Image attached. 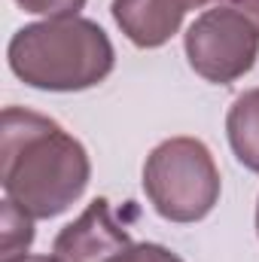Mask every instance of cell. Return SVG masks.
<instances>
[{
	"instance_id": "cell-11",
	"label": "cell",
	"mask_w": 259,
	"mask_h": 262,
	"mask_svg": "<svg viewBox=\"0 0 259 262\" xmlns=\"http://www.w3.org/2000/svg\"><path fill=\"white\" fill-rule=\"evenodd\" d=\"M229 6H235L238 12H244V15L259 28V0H229Z\"/></svg>"
},
{
	"instance_id": "cell-6",
	"label": "cell",
	"mask_w": 259,
	"mask_h": 262,
	"mask_svg": "<svg viewBox=\"0 0 259 262\" xmlns=\"http://www.w3.org/2000/svg\"><path fill=\"white\" fill-rule=\"evenodd\" d=\"M186 9L177 0H113V18L134 46L156 49L168 43L183 21Z\"/></svg>"
},
{
	"instance_id": "cell-4",
	"label": "cell",
	"mask_w": 259,
	"mask_h": 262,
	"mask_svg": "<svg viewBox=\"0 0 259 262\" xmlns=\"http://www.w3.org/2000/svg\"><path fill=\"white\" fill-rule=\"evenodd\" d=\"M186 58L201 79L229 85L241 79L259 55V28L235 6L204 9L186 31Z\"/></svg>"
},
{
	"instance_id": "cell-12",
	"label": "cell",
	"mask_w": 259,
	"mask_h": 262,
	"mask_svg": "<svg viewBox=\"0 0 259 262\" xmlns=\"http://www.w3.org/2000/svg\"><path fill=\"white\" fill-rule=\"evenodd\" d=\"M177 3H180L186 12H189V9H201V6H207V3H217V0H177Z\"/></svg>"
},
{
	"instance_id": "cell-14",
	"label": "cell",
	"mask_w": 259,
	"mask_h": 262,
	"mask_svg": "<svg viewBox=\"0 0 259 262\" xmlns=\"http://www.w3.org/2000/svg\"><path fill=\"white\" fill-rule=\"evenodd\" d=\"M256 232H259V204H256Z\"/></svg>"
},
{
	"instance_id": "cell-7",
	"label": "cell",
	"mask_w": 259,
	"mask_h": 262,
	"mask_svg": "<svg viewBox=\"0 0 259 262\" xmlns=\"http://www.w3.org/2000/svg\"><path fill=\"white\" fill-rule=\"evenodd\" d=\"M226 134L235 159L259 174V89H250L235 98L226 116Z\"/></svg>"
},
{
	"instance_id": "cell-10",
	"label": "cell",
	"mask_w": 259,
	"mask_h": 262,
	"mask_svg": "<svg viewBox=\"0 0 259 262\" xmlns=\"http://www.w3.org/2000/svg\"><path fill=\"white\" fill-rule=\"evenodd\" d=\"M119 262H183V259H180L177 253H171L168 247H162V244L143 241V244H134Z\"/></svg>"
},
{
	"instance_id": "cell-3",
	"label": "cell",
	"mask_w": 259,
	"mask_h": 262,
	"mask_svg": "<svg viewBox=\"0 0 259 262\" xmlns=\"http://www.w3.org/2000/svg\"><path fill=\"white\" fill-rule=\"evenodd\" d=\"M143 192L159 216L198 223L220 201V171L198 137L162 140L143 165Z\"/></svg>"
},
{
	"instance_id": "cell-1",
	"label": "cell",
	"mask_w": 259,
	"mask_h": 262,
	"mask_svg": "<svg viewBox=\"0 0 259 262\" xmlns=\"http://www.w3.org/2000/svg\"><path fill=\"white\" fill-rule=\"evenodd\" d=\"M89 177L85 146L55 119L25 107L3 110L0 183L15 207L34 220H52L85 192Z\"/></svg>"
},
{
	"instance_id": "cell-13",
	"label": "cell",
	"mask_w": 259,
	"mask_h": 262,
	"mask_svg": "<svg viewBox=\"0 0 259 262\" xmlns=\"http://www.w3.org/2000/svg\"><path fill=\"white\" fill-rule=\"evenodd\" d=\"M12 262H55L52 256H21V259H12Z\"/></svg>"
},
{
	"instance_id": "cell-2",
	"label": "cell",
	"mask_w": 259,
	"mask_h": 262,
	"mask_svg": "<svg viewBox=\"0 0 259 262\" xmlns=\"http://www.w3.org/2000/svg\"><path fill=\"white\" fill-rule=\"evenodd\" d=\"M9 70L31 89L85 92L110 76L116 52L101 25L89 18H46L25 25L6 49Z\"/></svg>"
},
{
	"instance_id": "cell-9",
	"label": "cell",
	"mask_w": 259,
	"mask_h": 262,
	"mask_svg": "<svg viewBox=\"0 0 259 262\" xmlns=\"http://www.w3.org/2000/svg\"><path fill=\"white\" fill-rule=\"evenodd\" d=\"M25 12L46 15V18H73L85 6V0H15Z\"/></svg>"
},
{
	"instance_id": "cell-8",
	"label": "cell",
	"mask_w": 259,
	"mask_h": 262,
	"mask_svg": "<svg viewBox=\"0 0 259 262\" xmlns=\"http://www.w3.org/2000/svg\"><path fill=\"white\" fill-rule=\"evenodd\" d=\"M31 241H34V216L6 198L0 207V262L28 256Z\"/></svg>"
},
{
	"instance_id": "cell-5",
	"label": "cell",
	"mask_w": 259,
	"mask_h": 262,
	"mask_svg": "<svg viewBox=\"0 0 259 262\" xmlns=\"http://www.w3.org/2000/svg\"><path fill=\"white\" fill-rule=\"evenodd\" d=\"M134 247L107 198H95L52 244L55 262H119Z\"/></svg>"
}]
</instances>
